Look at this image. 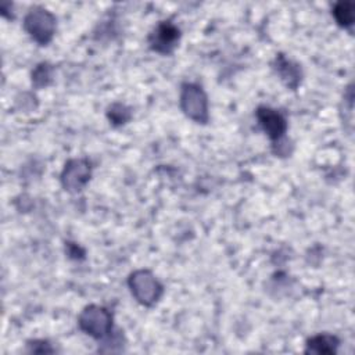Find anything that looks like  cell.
Masks as SVG:
<instances>
[{
  "mask_svg": "<svg viewBox=\"0 0 355 355\" xmlns=\"http://www.w3.org/2000/svg\"><path fill=\"white\" fill-rule=\"evenodd\" d=\"M79 329L89 337L103 341L114 333V315L103 305H86L78 315Z\"/></svg>",
  "mask_w": 355,
  "mask_h": 355,
  "instance_id": "1",
  "label": "cell"
},
{
  "mask_svg": "<svg viewBox=\"0 0 355 355\" xmlns=\"http://www.w3.org/2000/svg\"><path fill=\"white\" fill-rule=\"evenodd\" d=\"M24 31L39 46H47L57 29L55 15L43 6H32L22 21Z\"/></svg>",
  "mask_w": 355,
  "mask_h": 355,
  "instance_id": "2",
  "label": "cell"
},
{
  "mask_svg": "<svg viewBox=\"0 0 355 355\" xmlns=\"http://www.w3.org/2000/svg\"><path fill=\"white\" fill-rule=\"evenodd\" d=\"M132 297L143 306H154L164 294V286L148 269H136L128 277Z\"/></svg>",
  "mask_w": 355,
  "mask_h": 355,
  "instance_id": "3",
  "label": "cell"
},
{
  "mask_svg": "<svg viewBox=\"0 0 355 355\" xmlns=\"http://www.w3.org/2000/svg\"><path fill=\"white\" fill-rule=\"evenodd\" d=\"M179 105L182 112L196 123H207L209 121L208 96L201 85L184 82L180 86Z\"/></svg>",
  "mask_w": 355,
  "mask_h": 355,
  "instance_id": "4",
  "label": "cell"
},
{
  "mask_svg": "<svg viewBox=\"0 0 355 355\" xmlns=\"http://www.w3.org/2000/svg\"><path fill=\"white\" fill-rule=\"evenodd\" d=\"M92 162L87 158H69L60 175L61 186L68 193H79L92 179Z\"/></svg>",
  "mask_w": 355,
  "mask_h": 355,
  "instance_id": "5",
  "label": "cell"
},
{
  "mask_svg": "<svg viewBox=\"0 0 355 355\" xmlns=\"http://www.w3.org/2000/svg\"><path fill=\"white\" fill-rule=\"evenodd\" d=\"M180 40V29L171 21L158 22L148 33V47L159 54H171Z\"/></svg>",
  "mask_w": 355,
  "mask_h": 355,
  "instance_id": "6",
  "label": "cell"
},
{
  "mask_svg": "<svg viewBox=\"0 0 355 355\" xmlns=\"http://www.w3.org/2000/svg\"><path fill=\"white\" fill-rule=\"evenodd\" d=\"M255 118L259 128L272 140V143H277L286 137L288 123L286 116L279 110L268 105H259L255 111Z\"/></svg>",
  "mask_w": 355,
  "mask_h": 355,
  "instance_id": "7",
  "label": "cell"
},
{
  "mask_svg": "<svg viewBox=\"0 0 355 355\" xmlns=\"http://www.w3.org/2000/svg\"><path fill=\"white\" fill-rule=\"evenodd\" d=\"M272 68L275 69L276 75L280 80L291 90H295L302 79V71L298 62L287 58L284 54H276Z\"/></svg>",
  "mask_w": 355,
  "mask_h": 355,
  "instance_id": "8",
  "label": "cell"
},
{
  "mask_svg": "<svg viewBox=\"0 0 355 355\" xmlns=\"http://www.w3.org/2000/svg\"><path fill=\"white\" fill-rule=\"evenodd\" d=\"M340 347V338L334 334L319 333L311 336L305 341V354H316V355H334L337 354Z\"/></svg>",
  "mask_w": 355,
  "mask_h": 355,
  "instance_id": "9",
  "label": "cell"
},
{
  "mask_svg": "<svg viewBox=\"0 0 355 355\" xmlns=\"http://www.w3.org/2000/svg\"><path fill=\"white\" fill-rule=\"evenodd\" d=\"M331 14L341 28H351L355 21V4L352 1H338L334 4Z\"/></svg>",
  "mask_w": 355,
  "mask_h": 355,
  "instance_id": "10",
  "label": "cell"
},
{
  "mask_svg": "<svg viewBox=\"0 0 355 355\" xmlns=\"http://www.w3.org/2000/svg\"><path fill=\"white\" fill-rule=\"evenodd\" d=\"M107 116L110 119V123H112L115 126H121V125H125L130 119L132 111L128 105H125L122 103H114L108 107Z\"/></svg>",
  "mask_w": 355,
  "mask_h": 355,
  "instance_id": "11",
  "label": "cell"
},
{
  "mask_svg": "<svg viewBox=\"0 0 355 355\" xmlns=\"http://www.w3.org/2000/svg\"><path fill=\"white\" fill-rule=\"evenodd\" d=\"M53 78V68L47 62H40L32 71V85L37 89L46 87L50 85Z\"/></svg>",
  "mask_w": 355,
  "mask_h": 355,
  "instance_id": "12",
  "label": "cell"
},
{
  "mask_svg": "<svg viewBox=\"0 0 355 355\" xmlns=\"http://www.w3.org/2000/svg\"><path fill=\"white\" fill-rule=\"evenodd\" d=\"M26 351L35 352V354H51L55 352V349L49 344L46 340H29L26 341Z\"/></svg>",
  "mask_w": 355,
  "mask_h": 355,
  "instance_id": "13",
  "label": "cell"
}]
</instances>
